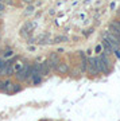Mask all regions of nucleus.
<instances>
[{
    "instance_id": "1",
    "label": "nucleus",
    "mask_w": 120,
    "mask_h": 121,
    "mask_svg": "<svg viewBox=\"0 0 120 121\" xmlns=\"http://www.w3.org/2000/svg\"><path fill=\"white\" fill-rule=\"evenodd\" d=\"M30 77H31V66L28 63H26L22 67V70H19L16 73V78L19 81H27V79H30Z\"/></svg>"
},
{
    "instance_id": "2",
    "label": "nucleus",
    "mask_w": 120,
    "mask_h": 121,
    "mask_svg": "<svg viewBox=\"0 0 120 121\" xmlns=\"http://www.w3.org/2000/svg\"><path fill=\"white\" fill-rule=\"evenodd\" d=\"M103 46H104V52L105 54H112V52H115L116 50H117V47L119 46H116V44L111 43L109 40H107V39H103Z\"/></svg>"
},
{
    "instance_id": "3",
    "label": "nucleus",
    "mask_w": 120,
    "mask_h": 121,
    "mask_svg": "<svg viewBox=\"0 0 120 121\" xmlns=\"http://www.w3.org/2000/svg\"><path fill=\"white\" fill-rule=\"evenodd\" d=\"M32 28H34V23H31V22L24 23V26L20 28V35L24 36V38H28L31 34V31H32Z\"/></svg>"
},
{
    "instance_id": "4",
    "label": "nucleus",
    "mask_w": 120,
    "mask_h": 121,
    "mask_svg": "<svg viewBox=\"0 0 120 121\" xmlns=\"http://www.w3.org/2000/svg\"><path fill=\"white\" fill-rule=\"evenodd\" d=\"M47 63H49V66H50V69H57V66H58V63H60L58 54H55V52H51V54L49 55Z\"/></svg>"
},
{
    "instance_id": "5",
    "label": "nucleus",
    "mask_w": 120,
    "mask_h": 121,
    "mask_svg": "<svg viewBox=\"0 0 120 121\" xmlns=\"http://www.w3.org/2000/svg\"><path fill=\"white\" fill-rule=\"evenodd\" d=\"M86 71L90 75H97L99 74V70L96 69V66L93 63V58H89V60H88V63H86Z\"/></svg>"
},
{
    "instance_id": "6",
    "label": "nucleus",
    "mask_w": 120,
    "mask_h": 121,
    "mask_svg": "<svg viewBox=\"0 0 120 121\" xmlns=\"http://www.w3.org/2000/svg\"><path fill=\"white\" fill-rule=\"evenodd\" d=\"M11 85H12V82H11L9 79L0 81V91H9V89H11Z\"/></svg>"
},
{
    "instance_id": "7",
    "label": "nucleus",
    "mask_w": 120,
    "mask_h": 121,
    "mask_svg": "<svg viewBox=\"0 0 120 121\" xmlns=\"http://www.w3.org/2000/svg\"><path fill=\"white\" fill-rule=\"evenodd\" d=\"M57 71H58V73H61V74H66L69 71V66L66 65V63H65V62H60V63H58V66H57Z\"/></svg>"
},
{
    "instance_id": "8",
    "label": "nucleus",
    "mask_w": 120,
    "mask_h": 121,
    "mask_svg": "<svg viewBox=\"0 0 120 121\" xmlns=\"http://www.w3.org/2000/svg\"><path fill=\"white\" fill-rule=\"evenodd\" d=\"M50 66H49V63H47V60H45L43 63H41V75H46V74H49V71H50Z\"/></svg>"
},
{
    "instance_id": "9",
    "label": "nucleus",
    "mask_w": 120,
    "mask_h": 121,
    "mask_svg": "<svg viewBox=\"0 0 120 121\" xmlns=\"http://www.w3.org/2000/svg\"><path fill=\"white\" fill-rule=\"evenodd\" d=\"M22 90V85L20 83H12L11 85V89H9V93H18V91Z\"/></svg>"
},
{
    "instance_id": "10",
    "label": "nucleus",
    "mask_w": 120,
    "mask_h": 121,
    "mask_svg": "<svg viewBox=\"0 0 120 121\" xmlns=\"http://www.w3.org/2000/svg\"><path fill=\"white\" fill-rule=\"evenodd\" d=\"M69 38L68 36H65V35H58L54 38V43H62V42H68Z\"/></svg>"
},
{
    "instance_id": "11",
    "label": "nucleus",
    "mask_w": 120,
    "mask_h": 121,
    "mask_svg": "<svg viewBox=\"0 0 120 121\" xmlns=\"http://www.w3.org/2000/svg\"><path fill=\"white\" fill-rule=\"evenodd\" d=\"M94 52H96V54H103L104 52V46L103 44H97V46H96V47H94Z\"/></svg>"
},
{
    "instance_id": "12",
    "label": "nucleus",
    "mask_w": 120,
    "mask_h": 121,
    "mask_svg": "<svg viewBox=\"0 0 120 121\" xmlns=\"http://www.w3.org/2000/svg\"><path fill=\"white\" fill-rule=\"evenodd\" d=\"M12 66H14V71H19V70H22V67H23V63H20V62H15Z\"/></svg>"
},
{
    "instance_id": "13",
    "label": "nucleus",
    "mask_w": 120,
    "mask_h": 121,
    "mask_svg": "<svg viewBox=\"0 0 120 121\" xmlns=\"http://www.w3.org/2000/svg\"><path fill=\"white\" fill-rule=\"evenodd\" d=\"M31 79V82L34 83V85H37V83L41 82V79H42V77H34V78H30Z\"/></svg>"
},
{
    "instance_id": "14",
    "label": "nucleus",
    "mask_w": 120,
    "mask_h": 121,
    "mask_svg": "<svg viewBox=\"0 0 120 121\" xmlns=\"http://www.w3.org/2000/svg\"><path fill=\"white\" fill-rule=\"evenodd\" d=\"M12 54H14L12 50H5V52L3 54V56H4V58H7V56H11Z\"/></svg>"
},
{
    "instance_id": "15",
    "label": "nucleus",
    "mask_w": 120,
    "mask_h": 121,
    "mask_svg": "<svg viewBox=\"0 0 120 121\" xmlns=\"http://www.w3.org/2000/svg\"><path fill=\"white\" fill-rule=\"evenodd\" d=\"M3 11H4V4L0 1V12H3Z\"/></svg>"
},
{
    "instance_id": "16",
    "label": "nucleus",
    "mask_w": 120,
    "mask_h": 121,
    "mask_svg": "<svg viewBox=\"0 0 120 121\" xmlns=\"http://www.w3.org/2000/svg\"><path fill=\"white\" fill-rule=\"evenodd\" d=\"M115 54H116V56H117V58H120V50H119V48L115 51Z\"/></svg>"
},
{
    "instance_id": "17",
    "label": "nucleus",
    "mask_w": 120,
    "mask_h": 121,
    "mask_svg": "<svg viewBox=\"0 0 120 121\" xmlns=\"http://www.w3.org/2000/svg\"><path fill=\"white\" fill-rule=\"evenodd\" d=\"M23 1H26V3H31L32 0H23Z\"/></svg>"
},
{
    "instance_id": "18",
    "label": "nucleus",
    "mask_w": 120,
    "mask_h": 121,
    "mask_svg": "<svg viewBox=\"0 0 120 121\" xmlns=\"http://www.w3.org/2000/svg\"><path fill=\"white\" fill-rule=\"evenodd\" d=\"M117 13H119V16H120V11H119V12H117Z\"/></svg>"
}]
</instances>
